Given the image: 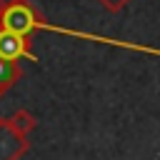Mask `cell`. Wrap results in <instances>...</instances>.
I'll list each match as a JSON object with an SVG mask.
<instances>
[{"label":"cell","mask_w":160,"mask_h":160,"mask_svg":"<svg viewBox=\"0 0 160 160\" xmlns=\"http://www.w3.org/2000/svg\"><path fill=\"white\" fill-rule=\"evenodd\" d=\"M28 135L18 132L8 118L0 120V160H20L28 152Z\"/></svg>","instance_id":"cell-2"},{"label":"cell","mask_w":160,"mask_h":160,"mask_svg":"<svg viewBox=\"0 0 160 160\" xmlns=\"http://www.w3.org/2000/svg\"><path fill=\"white\" fill-rule=\"evenodd\" d=\"M108 12H120L122 8H128L130 5V0H98Z\"/></svg>","instance_id":"cell-6"},{"label":"cell","mask_w":160,"mask_h":160,"mask_svg":"<svg viewBox=\"0 0 160 160\" xmlns=\"http://www.w3.org/2000/svg\"><path fill=\"white\" fill-rule=\"evenodd\" d=\"M0 58H5V60H22V58L35 60V52L30 48V38L0 28Z\"/></svg>","instance_id":"cell-3"},{"label":"cell","mask_w":160,"mask_h":160,"mask_svg":"<svg viewBox=\"0 0 160 160\" xmlns=\"http://www.w3.org/2000/svg\"><path fill=\"white\" fill-rule=\"evenodd\" d=\"M0 120H2V118H0Z\"/></svg>","instance_id":"cell-8"},{"label":"cell","mask_w":160,"mask_h":160,"mask_svg":"<svg viewBox=\"0 0 160 160\" xmlns=\"http://www.w3.org/2000/svg\"><path fill=\"white\" fill-rule=\"evenodd\" d=\"M0 28L30 38L32 32H38V30H50L52 25L42 18V12H40L30 0H8V2H5V10H2V15H0Z\"/></svg>","instance_id":"cell-1"},{"label":"cell","mask_w":160,"mask_h":160,"mask_svg":"<svg viewBox=\"0 0 160 160\" xmlns=\"http://www.w3.org/2000/svg\"><path fill=\"white\" fill-rule=\"evenodd\" d=\"M20 78H22V68L18 65V60L0 58V95H5Z\"/></svg>","instance_id":"cell-4"},{"label":"cell","mask_w":160,"mask_h":160,"mask_svg":"<svg viewBox=\"0 0 160 160\" xmlns=\"http://www.w3.org/2000/svg\"><path fill=\"white\" fill-rule=\"evenodd\" d=\"M5 2H8V0H0V15H2V10H5Z\"/></svg>","instance_id":"cell-7"},{"label":"cell","mask_w":160,"mask_h":160,"mask_svg":"<svg viewBox=\"0 0 160 160\" xmlns=\"http://www.w3.org/2000/svg\"><path fill=\"white\" fill-rule=\"evenodd\" d=\"M8 120L12 122V128H15L18 132H22V135H28V138H30V132H32V130H35V125H38V122H35V115H32V112H28V110H22V108H20V110H15Z\"/></svg>","instance_id":"cell-5"}]
</instances>
